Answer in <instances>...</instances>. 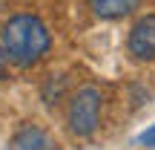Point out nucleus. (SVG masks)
Masks as SVG:
<instances>
[{
	"label": "nucleus",
	"instance_id": "obj_4",
	"mask_svg": "<svg viewBox=\"0 0 155 150\" xmlns=\"http://www.w3.org/2000/svg\"><path fill=\"white\" fill-rule=\"evenodd\" d=\"M58 145L52 141V136L46 130L35 127V124H26L20 133L15 136V150H55Z\"/></svg>",
	"mask_w": 155,
	"mask_h": 150
},
{
	"label": "nucleus",
	"instance_id": "obj_5",
	"mask_svg": "<svg viewBox=\"0 0 155 150\" xmlns=\"http://www.w3.org/2000/svg\"><path fill=\"white\" fill-rule=\"evenodd\" d=\"M92 12L104 20H115V17H124L129 12H135L141 6V0H89Z\"/></svg>",
	"mask_w": 155,
	"mask_h": 150
},
{
	"label": "nucleus",
	"instance_id": "obj_1",
	"mask_svg": "<svg viewBox=\"0 0 155 150\" xmlns=\"http://www.w3.org/2000/svg\"><path fill=\"white\" fill-rule=\"evenodd\" d=\"M49 49V32L35 15H17L3 26V52L17 67H32Z\"/></svg>",
	"mask_w": 155,
	"mask_h": 150
},
{
	"label": "nucleus",
	"instance_id": "obj_7",
	"mask_svg": "<svg viewBox=\"0 0 155 150\" xmlns=\"http://www.w3.org/2000/svg\"><path fill=\"white\" fill-rule=\"evenodd\" d=\"M3 64H6V52H3V46H0V78H3Z\"/></svg>",
	"mask_w": 155,
	"mask_h": 150
},
{
	"label": "nucleus",
	"instance_id": "obj_3",
	"mask_svg": "<svg viewBox=\"0 0 155 150\" xmlns=\"http://www.w3.org/2000/svg\"><path fill=\"white\" fill-rule=\"evenodd\" d=\"M129 52L141 61H152L155 58V15L141 17L129 32Z\"/></svg>",
	"mask_w": 155,
	"mask_h": 150
},
{
	"label": "nucleus",
	"instance_id": "obj_6",
	"mask_svg": "<svg viewBox=\"0 0 155 150\" xmlns=\"http://www.w3.org/2000/svg\"><path fill=\"white\" fill-rule=\"evenodd\" d=\"M138 141H141V145H144V147H155V124H152L150 130H147L144 136H141Z\"/></svg>",
	"mask_w": 155,
	"mask_h": 150
},
{
	"label": "nucleus",
	"instance_id": "obj_2",
	"mask_svg": "<svg viewBox=\"0 0 155 150\" xmlns=\"http://www.w3.org/2000/svg\"><path fill=\"white\" fill-rule=\"evenodd\" d=\"M101 121V92L95 87H83L72 95L69 104V130L75 136H92Z\"/></svg>",
	"mask_w": 155,
	"mask_h": 150
}]
</instances>
